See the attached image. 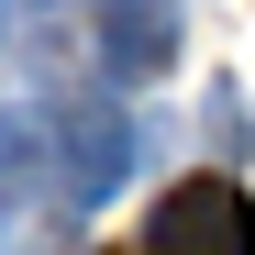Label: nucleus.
I'll return each instance as SVG.
<instances>
[{"instance_id":"1","label":"nucleus","mask_w":255,"mask_h":255,"mask_svg":"<svg viewBox=\"0 0 255 255\" xmlns=\"http://www.w3.org/2000/svg\"><path fill=\"white\" fill-rule=\"evenodd\" d=\"M144 255H255V200L233 178H178L144 222Z\"/></svg>"},{"instance_id":"2","label":"nucleus","mask_w":255,"mask_h":255,"mask_svg":"<svg viewBox=\"0 0 255 255\" xmlns=\"http://www.w3.org/2000/svg\"><path fill=\"white\" fill-rule=\"evenodd\" d=\"M122 166H133V133H122L111 111H89V122H67V200H111L122 189Z\"/></svg>"},{"instance_id":"3","label":"nucleus","mask_w":255,"mask_h":255,"mask_svg":"<svg viewBox=\"0 0 255 255\" xmlns=\"http://www.w3.org/2000/svg\"><path fill=\"white\" fill-rule=\"evenodd\" d=\"M166 56H178V0H122L111 11V67L122 78H155Z\"/></svg>"}]
</instances>
